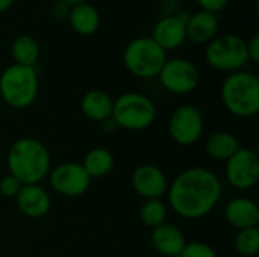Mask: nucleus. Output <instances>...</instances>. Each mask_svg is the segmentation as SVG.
Wrapping results in <instances>:
<instances>
[{
  "instance_id": "1",
  "label": "nucleus",
  "mask_w": 259,
  "mask_h": 257,
  "mask_svg": "<svg viewBox=\"0 0 259 257\" xmlns=\"http://www.w3.org/2000/svg\"><path fill=\"white\" fill-rule=\"evenodd\" d=\"M223 186L219 176L203 167L181 171L168 183V204L185 220H200L211 214L222 198Z\"/></svg>"
},
{
  "instance_id": "2",
  "label": "nucleus",
  "mask_w": 259,
  "mask_h": 257,
  "mask_svg": "<svg viewBox=\"0 0 259 257\" xmlns=\"http://www.w3.org/2000/svg\"><path fill=\"white\" fill-rule=\"evenodd\" d=\"M6 165L9 174L21 185H39L52 170V159L41 141L20 138L9 147Z\"/></svg>"
},
{
  "instance_id": "3",
  "label": "nucleus",
  "mask_w": 259,
  "mask_h": 257,
  "mask_svg": "<svg viewBox=\"0 0 259 257\" xmlns=\"http://www.w3.org/2000/svg\"><path fill=\"white\" fill-rule=\"evenodd\" d=\"M223 106L238 118H250L259 112V77L247 70L226 76L220 88Z\"/></svg>"
},
{
  "instance_id": "4",
  "label": "nucleus",
  "mask_w": 259,
  "mask_h": 257,
  "mask_svg": "<svg viewBox=\"0 0 259 257\" xmlns=\"http://www.w3.org/2000/svg\"><path fill=\"white\" fill-rule=\"evenodd\" d=\"M39 92V77L35 67L12 64L0 74V97L14 109L32 106Z\"/></svg>"
},
{
  "instance_id": "5",
  "label": "nucleus",
  "mask_w": 259,
  "mask_h": 257,
  "mask_svg": "<svg viewBox=\"0 0 259 257\" xmlns=\"http://www.w3.org/2000/svg\"><path fill=\"white\" fill-rule=\"evenodd\" d=\"M114 124L124 130H146L156 118L155 103L144 94L129 91L120 94L114 100L112 115Z\"/></svg>"
},
{
  "instance_id": "6",
  "label": "nucleus",
  "mask_w": 259,
  "mask_h": 257,
  "mask_svg": "<svg viewBox=\"0 0 259 257\" xmlns=\"http://www.w3.org/2000/svg\"><path fill=\"white\" fill-rule=\"evenodd\" d=\"M167 59V52L150 36H138L129 41L123 50V64L126 70L140 79L158 77Z\"/></svg>"
},
{
  "instance_id": "7",
  "label": "nucleus",
  "mask_w": 259,
  "mask_h": 257,
  "mask_svg": "<svg viewBox=\"0 0 259 257\" xmlns=\"http://www.w3.org/2000/svg\"><path fill=\"white\" fill-rule=\"evenodd\" d=\"M206 64L222 73H235L246 70L249 64L246 41L235 33H222L205 47Z\"/></svg>"
},
{
  "instance_id": "8",
  "label": "nucleus",
  "mask_w": 259,
  "mask_h": 257,
  "mask_svg": "<svg viewBox=\"0 0 259 257\" xmlns=\"http://www.w3.org/2000/svg\"><path fill=\"white\" fill-rule=\"evenodd\" d=\"M158 80L164 89L171 94L185 95L193 92L200 83L199 68L185 58L167 59L158 74Z\"/></svg>"
},
{
  "instance_id": "9",
  "label": "nucleus",
  "mask_w": 259,
  "mask_h": 257,
  "mask_svg": "<svg viewBox=\"0 0 259 257\" xmlns=\"http://www.w3.org/2000/svg\"><path fill=\"white\" fill-rule=\"evenodd\" d=\"M203 115L200 109L193 105H182L176 108L168 118V135L182 147L197 142L203 133Z\"/></svg>"
},
{
  "instance_id": "10",
  "label": "nucleus",
  "mask_w": 259,
  "mask_h": 257,
  "mask_svg": "<svg viewBox=\"0 0 259 257\" xmlns=\"http://www.w3.org/2000/svg\"><path fill=\"white\" fill-rule=\"evenodd\" d=\"M49 182L52 189L64 197L76 198L83 195L91 185V177L83 170L82 164L64 162L53 167L49 173Z\"/></svg>"
},
{
  "instance_id": "11",
  "label": "nucleus",
  "mask_w": 259,
  "mask_h": 257,
  "mask_svg": "<svg viewBox=\"0 0 259 257\" xmlns=\"http://www.w3.org/2000/svg\"><path fill=\"white\" fill-rule=\"evenodd\" d=\"M226 180L232 188L240 191L253 188L259 180L258 155L250 148L240 147L226 161Z\"/></svg>"
},
{
  "instance_id": "12",
  "label": "nucleus",
  "mask_w": 259,
  "mask_h": 257,
  "mask_svg": "<svg viewBox=\"0 0 259 257\" xmlns=\"http://www.w3.org/2000/svg\"><path fill=\"white\" fill-rule=\"evenodd\" d=\"M131 183L134 191L144 200H158L167 194L170 182L159 167L143 164L134 170Z\"/></svg>"
},
{
  "instance_id": "13",
  "label": "nucleus",
  "mask_w": 259,
  "mask_h": 257,
  "mask_svg": "<svg viewBox=\"0 0 259 257\" xmlns=\"http://www.w3.org/2000/svg\"><path fill=\"white\" fill-rule=\"evenodd\" d=\"M188 15H164L161 17L153 29L150 38L165 52L179 48L187 41V32H185V21Z\"/></svg>"
},
{
  "instance_id": "14",
  "label": "nucleus",
  "mask_w": 259,
  "mask_h": 257,
  "mask_svg": "<svg viewBox=\"0 0 259 257\" xmlns=\"http://www.w3.org/2000/svg\"><path fill=\"white\" fill-rule=\"evenodd\" d=\"M18 211L32 220L44 217L52 208V197L41 185H23L15 197Z\"/></svg>"
},
{
  "instance_id": "15",
  "label": "nucleus",
  "mask_w": 259,
  "mask_h": 257,
  "mask_svg": "<svg viewBox=\"0 0 259 257\" xmlns=\"http://www.w3.org/2000/svg\"><path fill=\"white\" fill-rule=\"evenodd\" d=\"M219 27H220L219 14L199 9L197 12L188 15L185 21L187 41L197 45L199 44L206 45L219 35Z\"/></svg>"
},
{
  "instance_id": "16",
  "label": "nucleus",
  "mask_w": 259,
  "mask_h": 257,
  "mask_svg": "<svg viewBox=\"0 0 259 257\" xmlns=\"http://www.w3.org/2000/svg\"><path fill=\"white\" fill-rule=\"evenodd\" d=\"M150 244L156 253L164 257H179L187 245L182 230L170 223H164L150 232Z\"/></svg>"
},
{
  "instance_id": "17",
  "label": "nucleus",
  "mask_w": 259,
  "mask_h": 257,
  "mask_svg": "<svg viewBox=\"0 0 259 257\" xmlns=\"http://www.w3.org/2000/svg\"><path fill=\"white\" fill-rule=\"evenodd\" d=\"M225 218L237 230L258 227L259 208L258 204L246 197L232 198L225 208Z\"/></svg>"
},
{
  "instance_id": "18",
  "label": "nucleus",
  "mask_w": 259,
  "mask_h": 257,
  "mask_svg": "<svg viewBox=\"0 0 259 257\" xmlns=\"http://www.w3.org/2000/svg\"><path fill=\"white\" fill-rule=\"evenodd\" d=\"M67 21L73 32H76L77 35L91 36L99 30L102 24V17L99 9L93 3L83 2L71 6Z\"/></svg>"
},
{
  "instance_id": "19",
  "label": "nucleus",
  "mask_w": 259,
  "mask_h": 257,
  "mask_svg": "<svg viewBox=\"0 0 259 257\" xmlns=\"http://www.w3.org/2000/svg\"><path fill=\"white\" fill-rule=\"evenodd\" d=\"M114 108V98L102 91V89H91L83 94L80 100V111L82 114L96 123H103L111 118Z\"/></svg>"
},
{
  "instance_id": "20",
  "label": "nucleus",
  "mask_w": 259,
  "mask_h": 257,
  "mask_svg": "<svg viewBox=\"0 0 259 257\" xmlns=\"http://www.w3.org/2000/svg\"><path fill=\"white\" fill-rule=\"evenodd\" d=\"M11 56L14 64L24 67H35L41 56V45L32 35H18L11 44Z\"/></svg>"
},
{
  "instance_id": "21",
  "label": "nucleus",
  "mask_w": 259,
  "mask_h": 257,
  "mask_svg": "<svg viewBox=\"0 0 259 257\" xmlns=\"http://www.w3.org/2000/svg\"><path fill=\"white\" fill-rule=\"evenodd\" d=\"M240 141L238 138L226 130H219L209 135L205 144V150L208 156H211L215 161H228L235 151L240 148Z\"/></svg>"
},
{
  "instance_id": "22",
  "label": "nucleus",
  "mask_w": 259,
  "mask_h": 257,
  "mask_svg": "<svg viewBox=\"0 0 259 257\" xmlns=\"http://www.w3.org/2000/svg\"><path fill=\"white\" fill-rule=\"evenodd\" d=\"M115 165V158L111 150L105 147H94L91 148L82 162L83 170L91 179L97 177H105L108 176Z\"/></svg>"
},
{
  "instance_id": "23",
  "label": "nucleus",
  "mask_w": 259,
  "mask_h": 257,
  "mask_svg": "<svg viewBox=\"0 0 259 257\" xmlns=\"http://www.w3.org/2000/svg\"><path fill=\"white\" fill-rule=\"evenodd\" d=\"M167 215H168V208L162 201V198L144 200V203L140 208V220L149 229H155L167 223Z\"/></svg>"
},
{
  "instance_id": "24",
  "label": "nucleus",
  "mask_w": 259,
  "mask_h": 257,
  "mask_svg": "<svg viewBox=\"0 0 259 257\" xmlns=\"http://www.w3.org/2000/svg\"><path fill=\"white\" fill-rule=\"evenodd\" d=\"M235 250L243 257H253L259 253V229L250 227L238 230L234 241Z\"/></svg>"
},
{
  "instance_id": "25",
  "label": "nucleus",
  "mask_w": 259,
  "mask_h": 257,
  "mask_svg": "<svg viewBox=\"0 0 259 257\" xmlns=\"http://www.w3.org/2000/svg\"><path fill=\"white\" fill-rule=\"evenodd\" d=\"M179 257H219V254L206 242L194 241V242H187L185 248L182 250Z\"/></svg>"
},
{
  "instance_id": "26",
  "label": "nucleus",
  "mask_w": 259,
  "mask_h": 257,
  "mask_svg": "<svg viewBox=\"0 0 259 257\" xmlns=\"http://www.w3.org/2000/svg\"><path fill=\"white\" fill-rule=\"evenodd\" d=\"M21 186L23 185L11 174L0 179V194L6 198H15Z\"/></svg>"
},
{
  "instance_id": "27",
  "label": "nucleus",
  "mask_w": 259,
  "mask_h": 257,
  "mask_svg": "<svg viewBox=\"0 0 259 257\" xmlns=\"http://www.w3.org/2000/svg\"><path fill=\"white\" fill-rule=\"evenodd\" d=\"M70 9H71V5L67 3L65 0H55L50 6V14L56 21H62L68 18Z\"/></svg>"
},
{
  "instance_id": "28",
  "label": "nucleus",
  "mask_w": 259,
  "mask_h": 257,
  "mask_svg": "<svg viewBox=\"0 0 259 257\" xmlns=\"http://www.w3.org/2000/svg\"><path fill=\"white\" fill-rule=\"evenodd\" d=\"M197 5L200 6V9L212 12V14H220L231 0H196Z\"/></svg>"
},
{
  "instance_id": "29",
  "label": "nucleus",
  "mask_w": 259,
  "mask_h": 257,
  "mask_svg": "<svg viewBox=\"0 0 259 257\" xmlns=\"http://www.w3.org/2000/svg\"><path fill=\"white\" fill-rule=\"evenodd\" d=\"M246 48H247V56L249 62H258L259 61V35L255 33L250 36L249 41H246Z\"/></svg>"
},
{
  "instance_id": "30",
  "label": "nucleus",
  "mask_w": 259,
  "mask_h": 257,
  "mask_svg": "<svg viewBox=\"0 0 259 257\" xmlns=\"http://www.w3.org/2000/svg\"><path fill=\"white\" fill-rule=\"evenodd\" d=\"M14 3H15V0H0V14L8 12L12 8Z\"/></svg>"
},
{
  "instance_id": "31",
  "label": "nucleus",
  "mask_w": 259,
  "mask_h": 257,
  "mask_svg": "<svg viewBox=\"0 0 259 257\" xmlns=\"http://www.w3.org/2000/svg\"><path fill=\"white\" fill-rule=\"evenodd\" d=\"M67 3H70L71 6L73 5H77V3H83V2H90V0H65Z\"/></svg>"
}]
</instances>
